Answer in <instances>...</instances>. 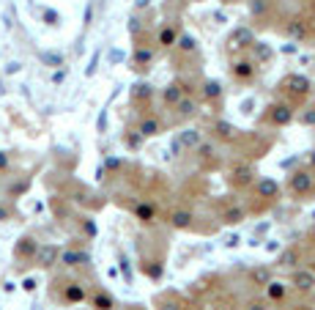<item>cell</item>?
Here are the masks:
<instances>
[{
    "instance_id": "obj_1",
    "label": "cell",
    "mask_w": 315,
    "mask_h": 310,
    "mask_svg": "<svg viewBox=\"0 0 315 310\" xmlns=\"http://www.w3.org/2000/svg\"><path fill=\"white\" fill-rule=\"evenodd\" d=\"M58 247H55V244H38V250H36V256H33V261L41 269H50V266H55L58 264Z\"/></svg>"
},
{
    "instance_id": "obj_2",
    "label": "cell",
    "mask_w": 315,
    "mask_h": 310,
    "mask_svg": "<svg viewBox=\"0 0 315 310\" xmlns=\"http://www.w3.org/2000/svg\"><path fill=\"white\" fill-rule=\"evenodd\" d=\"M36 250H38V242L33 239V236H22V239L14 244V256H17L19 261H33Z\"/></svg>"
},
{
    "instance_id": "obj_3",
    "label": "cell",
    "mask_w": 315,
    "mask_h": 310,
    "mask_svg": "<svg viewBox=\"0 0 315 310\" xmlns=\"http://www.w3.org/2000/svg\"><path fill=\"white\" fill-rule=\"evenodd\" d=\"M58 264H63V266H85V264H91V256L85 250H63L58 256Z\"/></svg>"
},
{
    "instance_id": "obj_4",
    "label": "cell",
    "mask_w": 315,
    "mask_h": 310,
    "mask_svg": "<svg viewBox=\"0 0 315 310\" xmlns=\"http://www.w3.org/2000/svg\"><path fill=\"white\" fill-rule=\"evenodd\" d=\"M312 184H315V179H312L307 170H299V173H293V176H290V189H293L296 195H307V192L312 189Z\"/></svg>"
},
{
    "instance_id": "obj_5",
    "label": "cell",
    "mask_w": 315,
    "mask_h": 310,
    "mask_svg": "<svg viewBox=\"0 0 315 310\" xmlns=\"http://www.w3.org/2000/svg\"><path fill=\"white\" fill-rule=\"evenodd\" d=\"M252 42H255V36L249 28H236L230 33V50H247V47H252Z\"/></svg>"
},
{
    "instance_id": "obj_6",
    "label": "cell",
    "mask_w": 315,
    "mask_h": 310,
    "mask_svg": "<svg viewBox=\"0 0 315 310\" xmlns=\"http://www.w3.org/2000/svg\"><path fill=\"white\" fill-rule=\"evenodd\" d=\"M282 88H288L290 93H307L310 91V80H307L304 74H288L285 80H282Z\"/></svg>"
},
{
    "instance_id": "obj_7",
    "label": "cell",
    "mask_w": 315,
    "mask_h": 310,
    "mask_svg": "<svg viewBox=\"0 0 315 310\" xmlns=\"http://www.w3.org/2000/svg\"><path fill=\"white\" fill-rule=\"evenodd\" d=\"M255 192H258V198H277L280 195V184L274 179H261L255 184Z\"/></svg>"
},
{
    "instance_id": "obj_8",
    "label": "cell",
    "mask_w": 315,
    "mask_h": 310,
    "mask_svg": "<svg viewBox=\"0 0 315 310\" xmlns=\"http://www.w3.org/2000/svg\"><path fill=\"white\" fill-rule=\"evenodd\" d=\"M293 285L299 291H312L315 288V275L310 272V269H299V272L293 275Z\"/></svg>"
},
{
    "instance_id": "obj_9",
    "label": "cell",
    "mask_w": 315,
    "mask_h": 310,
    "mask_svg": "<svg viewBox=\"0 0 315 310\" xmlns=\"http://www.w3.org/2000/svg\"><path fill=\"white\" fill-rule=\"evenodd\" d=\"M271 121L277 124V126H285L293 121V110H290L288 105H277V107H271Z\"/></svg>"
},
{
    "instance_id": "obj_10",
    "label": "cell",
    "mask_w": 315,
    "mask_h": 310,
    "mask_svg": "<svg viewBox=\"0 0 315 310\" xmlns=\"http://www.w3.org/2000/svg\"><path fill=\"white\" fill-rule=\"evenodd\" d=\"M252 55H255V63H269L271 61V44H266V42H252Z\"/></svg>"
},
{
    "instance_id": "obj_11",
    "label": "cell",
    "mask_w": 315,
    "mask_h": 310,
    "mask_svg": "<svg viewBox=\"0 0 315 310\" xmlns=\"http://www.w3.org/2000/svg\"><path fill=\"white\" fill-rule=\"evenodd\" d=\"M63 299L66 302H82L85 299V288L80 283H66L63 285Z\"/></svg>"
},
{
    "instance_id": "obj_12",
    "label": "cell",
    "mask_w": 315,
    "mask_h": 310,
    "mask_svg": "<svg viewBox=\"0 0 315 310\" xmlns=\"http://www.w3.org/2000/svg\"><path fill=\"white\" fill-rule=\"evenodd\" d=\"M285 33H288V38H293V42H302V38L307 36V25L302 20H290L285 25Z\"/></svg>"
},
{
    "instance_id": "obj_13",
    "label": "cell",
    "mask_w": 315,
    "mask_h": 310,
    "mask_svg": "<svg viewBox=\"0 0 315 310\" xmlns=\"http://www.w3.org/2000/svg\"><path fill=\"white\" fill-rule=\"evenodd\" d=\"M162 96H164V102H167V105H178V102L184 99V88H181L178 83H170L167 88L162 91Z\"/></svg>"
},
{
    "instance_id": "obj_14",
    "label": "cell",
    "mask_w": 315,
    "mask_h": 310,
    "mask_svg": "<svg viewBox=\"0 0 315 310\" xmlns=\"http://www.w3.org/2000/svg\"><path fill=\"white\" fill-rule=\"evenodd\" d=\"M143 138H154V134H159L162 132V124L156 121V118H143L140 121V129H137Z\"/></svg>"
},
{
    "instance_id": "obj_15",
    "label": "cell",
    "mask_w": 315,
    "mask_h": 310,
    "mask_svg": "<svg viewBox=\"0 0 315 310\" xmlns=\"http://www.w3.org/2000/svg\"><path fill=\"white\" fill-rule=\"evenodd\" d=\"M178 143H181V148H195L200 143V129H184L178 134Z\"/></svg>"
},
{
    "instance_id": "obj_16",
    "label": "cell",
    "mask_w": 315,
    "mask_h": 310,
    "mask_svg": "<svg viewBox=\"0 0 315 310\" xmlns=\"http://www.w3.org/2000/svg\"><path fill=\"white\" fill-rule=\"evenodd\" d=\"M233 74L241 77V80H247V77L255 74V63H252V61H236L233 63Z\"/></svg>"
},
{
    "instance_id": "obj_17",
    "label": "cell",
    "mask_w": 315,
    "mask_h": 310,
    "mask_svg": "<svg viewBox=\"0 0 315 310\" xmlns=\"http://www.w3.org/2000/svg\"><path fill=\"white\" fill-rule=\"evenodd\" d=\"M170 222H173V225H176V228H189V225H192V211H186V209H178V211H173Z\"/></svg>"
},
{
    "instance_id": "obj_18",
    "label": "cell",
    "mask_w": 315,
    "mask_h": 310,
    "mask_svg": "<svg viewBox=\"0 0 315 310\" xmlns=\"http://www.w3.org/2000/svg\"><path fill=\"white\" fill-rule=\"evenodd\" d=\"M115 307V302H113V297H110V294H96V297H93V310H113Z\"/></svg>"
},
{
    "instance_id": "obj_19",
    "label": "cell",
    "mask_w": 315,
    "mask_h": 310,
    "mask_svg": "<svg viewBox=\"0 0 315 310\" xmlns=\"http://www.w3.org/2000/svg\"><path fill=\"white\" fill-rule=\"evenodd\" d=\"M203 93H206V99H219V93H222V83H219V80H206V83H203Z\"/></svg>"
},
{
    "instance_id": "obj_20",
    "label": "cell",
    "mask_w": 315,
    "mask_h": 310,
    "mask_svg": "<svg viewBox=\"0 0 315 310\" xmlns=\"http://www.w3.org/2000/svg\"><path fill=\"white\" fill-rule=\"evenodd\" d=\"M135 214H137V220L151 222L156 211H154V206H151V203H137V206H135Z\"/></svg>"
},
{
    "instance_id": "obj_21",
    "label": "cell",
    "mask_w": 315,
    "mask_h": 310,
    "mask_svg": "<svg viewBox=\"0 0 315 310\" xmlns=\"http://www.w3.org/2000/svg\"><path fill=\"white\" fill-rule=\"evenodd\" d=\"M233 181H236V184H249V181H252V170L247 168V165H239V168L233 170Z\"/></svg>"
},
{
    "instance_id": "obj_22",
    "label": "cell",
    "mask_w": 315,
    "mask_h": 310,
    "mask_svg": "<svg viewBox=\"0 0 315 310\" xmlns=\"http://www.w3.org/2000/svg\"><path fill=\"white\" fill-rule=\"evenodd\" d=\"M266 294H269V299H282V297H285V285L269 280V283H266Z\"/></svg>"
},
{
    "instance_id": "obj_23",
    "label": "cell",
    "mask_w": 315,
    "mask_h": 310,
    "mask_svg": "<svg viewBox=\"0 0 315 310\" xmlns=\"http://www.w3.org/2000/svg\"><path fill=\"white\" fill-rule=\"evenodd\" d=\"M151 58H154V50H148V47H140V50L135 52V63H137V66L151 63Z\"/></svg>"
},
{
    "instance_id": "obj_24",
    "label": "cell",
    "mask_w": 315,
    "mask_h": 310,
    "mask_svg": "<svg viewBox=\"0 0 315 310\" xmlns=\"http://www.w3.org/2000/svg\"><path fill=\"white\" fill-rule=\"evenodd\" d=\"M296 261H299L296 250H285V253H282V256H280V261H277V264H280V266H285V269H290V266H296Z\"/></svg>"
},
{
    "instance_id": "obj_25",
    "label": "cell",
    "mask_w": 315,
    "mask_h": 310,
    "mask_svg": "<svg viewBox=\"0 0 315 310\" xmlns=\"http://www.w3.org/2000/svg\"><path fill=\"white\" fill-rule=\"evenodd\" d=\"M176 38H178L176 30H173V28H164L162 33H159V44H162V47H173V44H176Z\"/></svg>"
},
{
    "instance_id": "obj_26",
    "label": "cell",
    "mask_w": 315,
    "mask_h": 310,
    "mask_svg": "<svg viewBox=\"0 0 315 310\" xmlns=\"http://www.w3.org/2000/svg\"><path fill=\"white\" fill-rule=\"evenodd\" d=\"M176 107H178V115H192L195 110H198V105H195L192 99H181Z\"/></svg>"
},
{
    "instance_id": "obj_27",
    "label": "cell",
    "mask_w": 315,
    "mask_h": 310,
    "mask_svg": "<svg viewBox=\"0 0 315 310\" xmlns=\"http://www.w3.org/2000/svg\"><path fill=\"white\" fill-rule=\"evenodd\" d=\"M252 280H255L258 285H266L271 280V275H269V269L266 266H261V269H255V272H252Z\"/></svg>"
},
{
    "instance_id": "obj_28",
    "label": "cell",
    "mask_w": 315,
    "mask_h": 310,
    "mask_svg": "<svg viewBox=\"0 0 315 310\" xmlns=\"http://www.w3.org/2000/svg\"><path fill=\"white\" fill-rule=\"evenodd\" d=\"M132 93H135V99H148L151 96V85L148 83H135V91Z\"/></svg>"
},
{
    "instance_id": "obj_29",
    "label": "cell",
    "mask_w": 315,
    "mask_h": 310,
    "mask_svg": "<svg viewBox=\"0 0 315 310\" xmlns=\"http://www.w3.org/2000/svg\"><path fill=\"white\" fill-rule=\"evenodd\" d=\"M214 129H217V134H219V138H233V124H227V121H217V126H214Z\"/></svg>"
},
{
    "instance_id": "obj_30",
    "label": "cell",
    "mask_w": 315,
    "mask_h": 310,
    "mask_svg": "<svg viewBox=\"0 0 315 310\" xmlns=\"http://www.w3.org/2000/svg\"><path fill=\"white\" fill-rule=\"evenodd\" d=\"M176 44H178V50H184V52H192L195 50V38L192 36H178Z\"/></svg>"
},
{
    "instance_id": "obj_31",
    "label": "cell",
    "mask_w": 315,
    "mask_h": 310,
    "mask_svg": "<svg viewBox=\"0 0 315 310\" xmlns=\"http://www.w3.org/2000/svg\"><path fill=\"white\" fill-rule=\"evenodd\" d=\"M241 217H244V211H241V209H227V211H225V222H230V225L241 222Z\"/></svg>"
},
{
    "instance_id": "obj_32",
    "label": "cell",
    "mask_w": 315,
    "mask_h": 310,
    "mask_svg": "<svg viewBox=\"0 0 315 310\" xmlns=\"http://www.w3.org/2000/svg\"><path fill=\"white\" fill-rule=\"evenodd\" d=\"M249 11L255 14V17H261V14H266V0H252V3H249Z\"/></svg>"
},
{
    "instance_id": "obj_33",
    "label": "cell",
    "mask_w": 315,
    "mask_h": 310,
    "mask_svg": "<svg viewBox=\"0 0 315 310\" xmlns=\"http://www.w3.org/2000/svg\"><path fill=\"white\" fill-rule=\"evenodd\" d=\"M299 121H302V124H307V126H315V107L304 110V113L299 115Z\"/></svg>"
},
{
    "instance_id": "obj_34",
    "label": "cell",
    "mask_w": 315,
    "mask_h": 310,
    "mask_svg": "<svg viewBox=\"0 0 315 310\" xmlns=\"http://www.w3.org/2000/svg\"><path fill=\"white\" fill-rule=\"evenodd\" d=\"M148 275H151L154 280H156V277H162V264H159V261H151V264H148Z\"/></svg>"
},
{
    "instance_id": "obj_35",
    "label": "cell",
    "mask_w": 315,
    "mask_h": 310,
    "mask_svg": "<svg viewBox=\"0 0 315 310\" xmlns=\"http://www.w3.org/2000/svg\"><path fill=\"white\" fill-rule=\"evenodd\" d=\"M44 61H47V63H52V66H63V55H58V52L44 55Z\"/></svg>"
},
{
    "instance_id": "obj_36",
    "label": "cell",
    "mask_w": 315,
    "mask_h": 310,
    "mask_svg": "<svg viewBox=\"0 0 315 310\" xmlns=\"http://www.w3.org/2000/svg\"><path fill=\"white\" fill-rule=\"evenodd\" d=\"M195 148L200 151V157H211V154H214V148H211L208 143H198V146H195Z\"/></svg>"
},
{
    "instance_id": "obj_37",
    "label": "cell",
    "mask_w": 315,
    "mask_h": 310,
    "mask_svg": "<svg viewBox=\"0 0 315 310\" xmlns=\"http://www.w3.org/2000/svg\"><path fill=\"white\" fill-rule=\"evenodd\" d=\"M9 165H11L9 154H6V151H0V173H3V170H9Z\"/></svg>"
},
{
    "instance_id": "obj_38",
    "label": "cell",
    "mask_w": 315,
    "mask_h": 310,
    "mask_svg": "<svg viewBox=\"0 0 315 310\" xmlns=\"http://www.w3.org/2000/svg\"><path fill=\"white\" fill-rule=\"evenodd\" d=\"M44 20H47V25H58V14H55V11H44Z\"/></svg>"
},
{
    "instance_id": "obj_39",
    "label": "cell",
    "mask_w": 315,
    "mask_h": 310,
    "mask_svg": "<svg viewBox=\"0 0 315 310\" xmlns=\"http://www.w3.org/2000/svg\"><path fill=\"white\" fill-rule=\"evenodd\" d=\"M85 234H88V236H96V222H93V220H85Z\"/></svg>"
},
{
    "instance_id": "obj_40",
    "label": "cell",
    "mask_w": 315,
    "mask_h": 310,
    "mask_svg": "<svg viewBox=\"0 0 315 310\" xmlns=\"http://www.w3.org/2000/svg\"><path fill=\"white\" fill-rule=\"evenodd\" d=\"M11 220V209H6L3 203H0V222H9Z\"/></svg>"
},
{
    "instance_id": "obj_41",
    "label": "cell",
    "mask_w": 315,
    "mask_h": 310,
    "mask_svg": "<svg viewBox=\"0 0 315 310\" xmlns=\"http://www.w3.org/2000/svg\"><path fill=\"white\" fill-rule=\"evenodd\" d=\"M140 140H143V134H140V132L129 134V146H132V148H137V146H140Z\"/></svg>"
},
{
    "instance_id": "obj_42",
    "label": "cell",
    "mask_w": 315,
    "mask_h": 310,
    "mask_svg": "<svg viewBox=\"0 0 315 310\" xmlns=\"http://www.w3.org/2000/svg\"><path fill=\"white\" fill-rule=\"evenodd\" d=\"M22 288H25V291H36V280H33V277H25V280H22Z\"/></svg>"
},
{
    "instance_id": "obj_43",
    "label": "cell",
    "mask_w": 315,
    "mask_h": 310,
    "mask_svg": "<svg viewBox=\"0 0 315 310\" xmlns=\"http://www.w3.org/2000/svg\"><path fill=\"white\" fill-rule=\"evenodd\" d=\"M96 63H99V52H96V55H93V58H91V66H88V71H85V74H88V77L93 74V71H96Z\"/></svg>"
},
{
    "instance_id": "obj_44",
    "label": "cell",
    "mask_w": 315,
    "mask_h": 310,
    "mask_svg": "<svg viewBox=\"0 0 315 310\" xmlns=\"http://www.w3.org/2000/svg\"><path fill=\"white\" fill-rule=\"evenodd\" d=\"M121 272L126 275V280H129V277H132V272H129V264H126V258L121 261Z\"/></svg>"
},
{
    "instance_id": "obj_45",
    "label": "cell",
    "mask_w": 315,
    "mask_h": 310,
    "mask_svg": "<svg viewBox=\"0 0 315 310\" xmlns=\"http://www.w3.org/2000/svg\"><path fill=\"white\" fill-rule=\"evenodd\" d=\"M181 151H184V148H181V143H178V138H176V140H173V157L181 154Z\"/></svg>"
},
{
    "instance_id": "obj_46",
    "label": "cell",
    "mask_w": 315,
    "mask_h": 310,
    "mask_svg": "<svg viewBox=\"0 0 315 310\" xmlns=\"http://www.w3.org/2000/svg\"><path fill=\"white\" fill-rule=\"evenodd\" d=\"M91 14H93V6H88V9H85V25H91Z\"/></svg>"
},
{
    "instance_id": "obj_47",
    "label": "cell",
    "mask_w": 315,
    "mask_h": 310,
    "mask_svg": "<svg viewBox=\"0 0 315 310\" xmlns=\"http://www.w3.org/2000/svg\"><path fill=\"white\" fill-rule=\"evenodd\" d=\"M162 310H178V305H176V302H170V305H164Z\"/></svg>"
},
{
    "instance_id": "obj_48",
    "label": "cell",
    "mask_w": 315,
    "mask_h": 310,
    "mask_svg": "<svg viewBox=\"0 0 315 310\" xmlns=\"http://www.w3.org/2000/svg\"><path fill=\"white\" fill-rule=\"evenodd\" d=\"M135 6H137V9H143V6H148V0H135Z\"/></svg>"
},
{
    "instance_id": "obj_49",
    "label": "cell",
    "mask_w": 315,
    "mask_h": 310,
    "mask_svg": "<svg viewBox=\"0 0 315 310\" xmlns=\"http://www.w3.org/2000/svg\"><path fill=\"white\" fill-rule=\"evenodd\" d=\"M310 165H312V168H315V151H312V154H310Z\"/></svg>"
},
{
    "instance_id": "obj_50",
    "label": "cell",
    "mask_w": 315,
    "mask_h": 310,
    "mask_svg": "<svg viewBox=\"0 0 315 310\" xmlns=\"http://www.w3.org/2000/svg\"><path fill=\"white\" fill-rule=\"evenodd\" d=\"M249 310H266V307H263V305H252Z\"/></svg>"
},
{
    "instance_id": "obj_51",
    "label": "cell",
    "mask_w": 315,
    "mask_h": 310,
    "mask_svg": "<svg viewBox=\"0 0 315 310\" xmlns=\"http://www.w3.org/2000/svg\"><path fill=\"white\" fill-rule=\"evenodd\" d=\"M225 3H239V0H225Z\"/></svg>"
},
{
    "instance_id": "obj_52",
    "label": "cell",
    "mask_w": 315,
    "mask_h": 310,
    "mask_svg": "<svg viewBox=\"0 0 315 310\" xmlns=\"http://www.w3.org/2000/svg\"><path fill=\"white\" fill-rule=\"evenodd\" d=\"M206 310H211V307H206Z\"/></svg>"
}]
</instances>
